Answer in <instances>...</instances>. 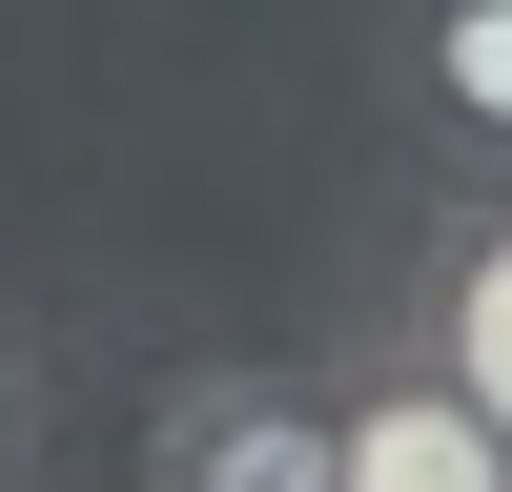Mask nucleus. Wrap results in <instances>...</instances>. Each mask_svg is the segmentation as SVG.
<instances>
[{
  "mask_svg": "<svg viewBox=\"0 0 512 492\" xmlns=\"http://www.w3.org/2000/svg\"><path fill=\"white\" fill-rule=\"evenodd\" d=\"M328 492H512V431L410 349V328H349V349H328Z\"/></svg>",
  "mask_w": 512,
  "mask_h": 492,
  "instance_id": "1",
  "label": "nucleus"
},
{
  "mask_svg": "<svg viewBox=\"0 0 512 492\" xmlns=\"http://www.w3.org/2000/svg\"><path fill=\"white\" fill-rule=\"evenodd\" d=\"M144 492H328V369L287 349H205L144 410Z\"/></svg>",
  "mask_w": 512,
  "mask_h": 492,
  "instance_id": "2",
  "label": "nucleus"
},
{
  "mask_svg": "<svg viewBox=\"0 0 512 492\" xmlns=\"http://www.w3.org/2000/svg\"><path fill=\"white\" fill-rule=\"evenodd\" d=\"M369 103H390V144L431 185H512V0H390Z\"/></svg>",
  "mask_w": 512,
  "mask_h": 492,
  "instance_id": "3",
  "label": "nucleus"
},
{
  "mask_svg": "<svg viewBox=\"0 0 512 492\" xmlns=\"http://www.w3.org/2000/svg\"><path fill=\"white\" fill-rule=\"evenodd\" d=\"M369 328H410V349H431L451 390L512 431V185H431V205H410L390 308H369Z\"/></svg>",
  "mask_w": 512,
  "mask_h": 492,
  "instance_id": "4",
  "label": "nucleus"
},
{
  "mask_svg": "<svg viewBox=\"0 0 512 492\" xmlns=\"http://www.w3.org/2000/svg\"><path fill=\"white\" fill-rule=\"evenodd\" d=\"M41 431H62V369H41V328H21V308H0V492H21V472H41Z\"/></svg>",
  "mask_w": 512,
  "mask_h": 492,
  "instance_id": "5",
  "label": "nucleus"
}]
</instances>
